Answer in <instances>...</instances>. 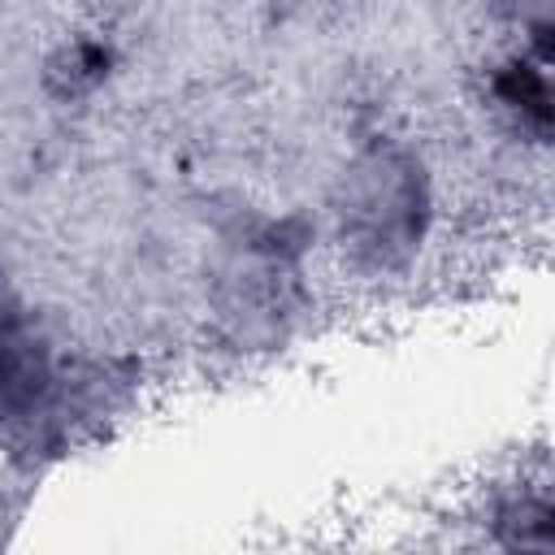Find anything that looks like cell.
Segmentation results:
<instances>
[{
  "instance_id": "7a4b0ae2",
  "label": "cell",
  "mask_w": 555,
  "mask_h": 555,
  "mask_svg": "<svg viewBox=\"0 0 555 555\" xmlns=\"http://www.w3.org/2000/svg\"><path fill=\"white\" fill-rule=\"evenodd\" d=\"M39 351L0 304V408L22 403L39 386Z\"/></svg>"
},
{
  "instance_id": "3957f363",
  "label": "cell",
  "mask_w": 555,
  "mask_h": 555,
  "mask_svg": "<svg viewBox=\"0 0 555 555\" xmlns=\"http://www.w3.org/2000/svg\"><path fill=\"white\" fill-rule=\"evenodd\" d=\"M499 533L516 555H546L551 551V512H546V503H533V499L512 503L499 520Z\"/></svg>"
},
{
  "instance_id": "277c9868",
  "label": "cell",
  "mask_w": 555,
  "mask_h": 555,
  "mask_svg": "<svg viewBox=\"0 0 555 555\" xmlns=\"http://www.w3.org/2000/svg\"><path fill=\"white\" fill-rule=\"evenodd\" d=\"M503 100L512 104V108H520V113H533L538 121H546V78H542V69H533V65H516L507 78H503Z\"/></svg>"
},
{
  "instance_id": "6da1fadb",
  "label": "cell",
  "mask_w": 555,
  "mask_h": 555,
  "mask_svg": "<svg viewBox=\"0 0 555 555\" xmlns=\"http://www.w3.org/2000/svg\"><path fill=\"white\" fill-rule=\"evenodd\" d=\"M416 191H412V178L390 169V165H377L364 173V191L360 199L351 204V221L364 230L369 243L377 247H390L399 238L412 234L416 225Z\"/></svg>"
}]
</instances>
